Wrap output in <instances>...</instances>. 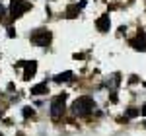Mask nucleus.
<instances>
[{
    "label": "nucleus",
    "mask_w": 146,
    "mask_h": 136,
    "mask_svg": "<svg viewBox=\"0 0 146 136\" xmlns=\"http://www.w3.org/2000/svg\"><path fill=\"white\" fill-rule=\"evenodd\" d=\"M94 109H96V103L88 95H82V97H78L76 101L72 103V111H74V115H78V117H88Z\"/></svg>",
    "instance_id": "1"
},
{
    "label": "nucleus",
    "mask_w": 146,
    "mask_h": 136,
    "mask_svg": "<svg viewBox=\"0 0 146 136\" xmlns=\"http://www.w3.org/2000/svg\"><path fill=\"white\" fill-rule=\"evenodd\" d=\"M51 39H53V35L51 31H47V29H37L31 33V43L37 47H47L51 43Z\"/></svg>",
    "instance_id": "2"
},
{
    "label": "nucleus",
    "mask_w": 146,
    "mask_h": 136,
    "mask_svg": "<svg viewBox=\"0 0 146 136\" xmlns=\"http://www.w3.org/2000/svg\"><path fill=\"white\" fill-rule=\"evenodd\" d=\"M31 8V4L27 2V0H12V4H10V14H12V18L16 20V18H20V16H23L25 12Z\"/></svg>",
    "instance_id": "3"
},
{
    "label": "nucleus",
    "mask_w": 146,
    "mask_h": 136,
    "mask_svg": "<svg viewBox=\"0 0 146 136\" xmlns=\"http://www.w3.org/2000/svg\"><path fill=\"white\" fill-rule=\"evenodd\" d=\"M64 99H66V95L62 93V95H56L53 99V103H51V117L55 121H58L62 117V113H64Z\"/></svg>",
    "instance_id": "4"
},
{
    "label": "nucleus",
    "mask_w": 146,
    "mask_h": 136,
    "mask_svg": "<svg viewBox=\"0 0 146 136\" xmlns=\"http://www.w3.org/2000/svg\"><path fill=\"white\" fill-rule=\"evenodd\" d=\"M18 66H23L25 72H23V80H31L37 72V62L35 60H23V62H18Z\"/></svg>",
    "instance_id": "5"
},
{
    "label": "nucleus",
    "mask_w": 146,
    "mask_h": 136,
    "mask_svg": "<svg viewBox=\"0 0 146 136\" xmlns=\"http://www.w3.org/2000/svg\"><path fill=\"white\" fill-rule=\"evenodd\" d=\"M96 27L100 29L101 33H105V31H109V27H111V20H109V14H103L98 18V22H96Z\"/></svg>",
    "instance_id": "6"
},
{
    "label": "nucleus",
    "mask_w": 146,
    "mask_h": 136,
    "mask_svg": "<svg viewBox=\"0 0 146 136\" xmlns=\"http://www.w3.org/2000/svg\"><path fill=\"white\" fill-rule=\"evenodd\" d=\"M131 45H133V49H136V51H146V33L144 31H140V33L136 35L135 39L131 41Z\"/></svg>",
    "instance_id": "7"
},
{
    "label": "nucleus",
    "mask_w": 146,
    "mask_h": 136,
    "mask_svg": "<svg viewBox=\"0 0 146 136\" xmlns=\"http://www.w3.org/2000/svg\"><path fill=\"white\" fill-rule=\"evenodd\" d=\"M47 91H49L47 84H37V86L31 88V95H43V93H47Z\"/></svg>",
    "instance_id": "8"
},
{
    "label": "nucleus",
    "mask_w": 146,
    "mask_h": 136,
    "mask_svg": "<svg viewBox=\"0 0 146 136\" xmlns=\"http://www.w3.org/2000/svg\"><path fill=\"white\" fill-rule=\"evenodd\" d=\"M80 8H82L80 4H72V6H68V10H66V18H70V20H72V18H76V16L80 14Z\"/></svg>",
    "instance_id": "9"
},
{
    "label": "nucleus",
    "mask_w": 146,
    "mask_h": 136,
    "mask_svg": "<svg viewBox=\"0 0 146 136\" xmlns=\"http://www.w3.org/2000/svg\"><path fill=\"white\" fill-rule=\"evenodd\" d=\"M68 80H72V72H70V70H66V72L56 74V76H55V82H56V84H60V82H68Z\"/></svg>",
    "instance_id": "10"
},
{
    "label": "nucleus",
    "mask_w": 146,
    "mask_h": 136,
    "mask_svg": "<svg viewBox=\"0 0 146 136\" xmlns=\"http://www.w3.org/2000/svg\"><path fill=\"white\" fill-rule=\"evenodd\" d=\"M138 115H140V111H138V109H135V107L127 109V117H129V119H135V117H138Z\"/></svg>",
    "instance_id": "11"
},
{
    "label": "nucleus",
    "mask_w": 146,
    "mask_h": 136,
    "mask_svg": "<svg viewBox=\"0 0 146 136\" xmlns=\"http://www.w3.org/2000/svg\"><path fill=\"white\" fill-rule=\"evenodd\" d=\"M22 113H23V117H25V119H29V117H33V115H35V111L31 109V107H23Z\"/></svg>",
    "instance_id": "12"
},
{
    "label": "nucleus",
    "mask_w": 146,
    "mask_h": 136,
    "mask_svg": "<svg viewBox=\"0 0 146 136\" xmlns=\"http://www.w3.org/2000/svg\"><path fill=\"white\" fill-rule=\"evenodd\" d=\"M4 14H6V8H4V6H2V4H0V20H2V18H4Z\"/></svg>",
    "instance_id": "13"
},
{
    "label": "nucleus",
    "mask_w": 146,
    "mask_h": 136,
    "mask_svg": "<svg viewBox=\"0 0 146 136\" xmlns=\"http://www.w3.org/2000/svg\"><path fill=\"white\" fill-rule=\"evenodd\" d=\"M140 113H142V115H144V117H146V105H144V107H142V111H140Z\"/></svg>",
    "instance_id": "14"
},
{
    "label": "nucleus",
    "mask_w": 146,
    "mask_h": 136,
    "mask_svg": "<svg viewBox=\"0 0 146 136\" xmlns=\"http://www.w3.org/2000/svg\"><path fill=\"white\" fill-rule=\"evenodd\" d=\"M144 126H146V123H144Z\"/></svg>",
    "instance_id": "15"
}]
</instances>
